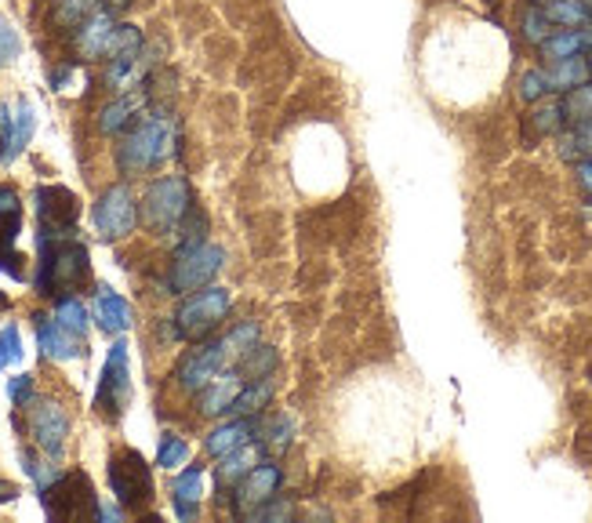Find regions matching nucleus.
I'll return each instance as SVG.
<instances>
[{
	"label": "nucleus",
	"mask_w": 592,
	"mask_h": 523,
	"mask_svg": "<svg viewBox=\"0 0 592 523\" xmlns=\"http://www.w3.org/2000/svg\"><path fill=\"white\" fill-rule=\"evenodd\" d=\"M178 153V116L171 110L142 113V121L124 131V142L116 146V167L121 175L156 172Z\"/></svg>",
	"instance_id": "1"
},
{
	"label": "nucleus",
	"mask_w": 592,
	"mask_h": 523,
	"mask_svg": "<svg viewBox=\"0 0 592 523\" xmlns=\"http://www.w3.org/2000/svg\"><path fill=\"white\" fill-rule=\"evenodd\" d=\"M91 277L88 247L73 237L41 240V269H37V291L48 298H62L65 291H76Z\"/></svg>",
	"instance_id": "2"
},
{
	"label": "nucleus",
	"mask_w": 592,
	"mask_h": 523,
	"mask_svg": "<svg viewBox=\"0 0 592 523\" xmlns=\"http://www.w3.org/2000/svg\"><path fill=\"white\" fill-rule=\"evenodd\" d=\"M229 309H233V295L226 287L207 284L201 291H190L175 309V335L186 338V342H204L229 317Z\"/></svg>",
	"instance_id": "3"
},
{
	"label": "nucleus",
	"mask_w": 592,
	"mask_h": 523,
	"mask_svg": "<svg viewBox=\"0 0 592 523\" xmlns=\"http://www.w3.org/2000/svg\"><path fill=\"white\" fill-rule=\"evenodd\" d=\"M222 266H226V252H222L218 244H178L175 247V258H171V269H167V287L171 295H190V291H201V287L212 284Z\"/></svg>",
	"instance_id": "4"
},
{
	"label": "nucleus",
	"mask_w": 592,
	"mask_h": 523,
	"mask_svg": "<svg viewBox=\"0 0 592 523\" xmlns=\"http://www.w3.org/2000/svg\"><path fill=\"white\" fill-rule=\"evenodd\" d=\"M193 207V189L182 175H161L142 196V222L153 233H175Z\"/></svg>",
	"instance_id": "5"
},
{
	"label": "nucleus",
	"mask_w": 592,
	"mask_h": 523,
	"mask_svg": "<svg viewBox=\"0 0 592 523\" xmlns=\"http://www.w3.org/2000/svg\"><path fill=\"white\" fill-rule=\"evenodd\" d=\"M131 400V363H127V342L116 338L106 352V363H102V378L95 389V411L106 418V422H116L127 411Z\"/></svg>",
	"instance_id": "6"
},
{
	"label": "nucleus",
	"mask_w": 592,
	"mask_h": 523,
	"mask_svg": "<svg viewBox=\"0 0 592 523\" xmlns=\"http://www.w3.org/2000/svg\"><path fill=\"white\" fill-rule=\"evenodd\" d=\"M110 491L127 509H142L153 499V465L139 451H121L110 458Z\"/></svg>",
	"instance_id": "7"
},
{
	"label": "nucleus",
	"mask_w": 592,
	"mask_h": 523,
	"mask_svg": "<svg viewBox=\"0 0 592 523\" xmlns=\"http://www.w3.org/2000/svg\"><path fill=\"white\" fill-rule=\"evenodd\" d=\"M139 215H142V201L131 193V186H124V182H116V186L102 193L95 201V212H91V218H95V233L102 240L127 237V233L135 229Z\"/></svg>",
	"instance_id": "8"
},
{
	"label": "nucleus",
	"mask_w": 592,
	"mask_h": 523,
	"mask_svg": "<svg viewBox=\"0 0 592 523\" xmlns=\"http://www.w3.org/2000/svg\"><path fill=\"white\" fill-rule=\"evenodd\" d=\"M37 218H41V233L37 240H62L76 233V218H81V201L65 186H41L37 189Z\"/></svg>",
	"instance_id": "9"
},
{
	"label": "nucleus",
	"mask_w": 592,
	"mask_h": 523,
	"mask_svg": "<svg viewBox=\"0 0 592 523\" xmlns=\"http://www.w3.org/2000/svg\"><path fill=\"white\" fill-rule=\"evenodd\" d=\"M233 360H236L233 349L226 342V335H222V338H215V342H204L201 349H193L190 357L178 363L175 378L186 392H201L212 378H218L222 371H226Z\"/></svg>",
	"instance_id": "10"
},
{
	"label": "nucleus",
	"mask_w": 592,
	"mask_h": 523,
	"mask_svg": "<svg viewBox=\"0 0 592 523\" xmlns=\"http://www.w3.org/2000/svg\"><path fill=\"white\" fill-rule=\"evenodd\" d=\"M88 476L81 473H73V476H59L55 483H48V488L41 491V505H44V513L48 516H55V520H65V516H99V502H95V494H91V488H84L81 494H76V488H81Z\"/></svg>",
	"instance_id": "11"
},
{
	"label": "nucleus",
	"mask_w": 592,
	"mask_h": 523,
	"mask_svg": "<svg viewBox=\"0 0 592 523\" xmlns=\"http://www.w3.org/2000/svg\"><path fill=\"white\" fill-rule=\"evenodd\" d=\"M37 131V110L30 99H16L0 106V164H11L30 146Z\"/></svg>",
	"instance_id": "12"
},
{
	"label": "nucleus",
	"mask_w": 592,
	"mask_h": 523,
	"mask_svg": "<svg viewBox=\"0 0 592 523\" xmlns=\"http://www.w3.org/2000/svg\"><path fill=\"white\" fill-rule=\"evenodd\" d=\"M280 483H284L280 465H276V462H258L252 473H247L233 488V513L236 516L258 513V509L266 505L269 499H276V494H280Z\"/></svg>",
	"instance_id": "13"
},
{
	"label": "nucleus",
	"mask_w": 592,
	"mask_h": 523,
	"mask_svg": "<svg viewBox=\"0 0 592 523\" xmlns=\"http://www.w3.org/2000/svg\"><path fill=\"white\" fill-rule=\"evenodd\" d=\"M30 437L44 454L59 458L65 451V437H70V414L62 411L55 400H33L30 408Z\"/></svg>",
	"instance_id": "14"
},
{
	"label": "nucleus",
	"mask_w": 592,
	"mask_h": 523,
	"mask_svg": "<svg viewBox=\"0 0 592 523\" xmlns=\"http://www.w3.org/2000/svg\"><path fill=\"white\" fill-rule=\"evenodd\" d=\"M19 226H22V204H19V193L11 189V186H0V269H4L8 277L25 280L22 255L16 252Z\"/></svg>",
	"instance_id": "15"
},
{
	"label": "nucleus",
	"mask_w": 592,
	"mask_h": 523,
	"mask_svg": "<svg viewBox=\"0 0 592 523\" xmlns=\"http://www.w3.org/2000/svg\"><path fill=\"white\" fill-rule=\"evenodd\" d=\"M116 11L110 8H99V11H91V16L76 25V33H73V48H76V55L88 59V62H95V59H106L110 55V48H113V37H116Z\"/></svg>",
	"instance_id": "16"
},
{
	"label": "nucleus",
	"mask_w": 592,
	"mask_h": 523,
	"mask_svg": "<svg viewBox=\"0 0 592 523\" xmlns=\"http://www.w3.org/2000/svg\"><path fill=\"white\" fill-rule=\"evenodd\" d=\"M150 99H153L150 84H139L131 91H116V99L110 102V106H102V113H99V131L102 135H121V131H131L142 121Z\"/></svg>",
	"instance_id": "17"
},
{
	"label": "nucleus",
	"mask_w": 592,
	"mask_h": 523,
	"mask_svg": "<svg viewBox=\"0 0 592 523\" xmlns=\"http://www.w3.org/2000/svg\"><path fill=\"white\" fill-rule=\"evenodd\" d=\"M244 371L241 368H226L218 378H212L201 392H196V411L207 414V418H218V414H229L236 397H241L244 389Z\"/></svg>",
	"instance_id": "18"
},
{
	"label": "nucleus",
	"mask_w": 592,
	"mask_h": 523,
	"mask_svg": "<svg viewBox=\"0 0 592 523\" xmlns=\"http://www.w3.org/2000/svg\"><path fill=\"white\" fill-rule=\"evenodd\" d=\"M37 346H41L44 360H59V363L84 352L81 338H76L73 331H65L55 317H37Z\"/></svg>",
	"instance_id": "19"
},
{
	"label": "nucleus",
	"mask_w": 592,
	"mask_h": 523,
	"mask_svg": "<svg viewBox=\"0 0 592 523\" xmlns=\"http://www.w3.org/2000/svg\"><path fill=\"white\" fill-rule=\"evenodd\" d=\"M255 425H258V414H255V418L236 414L233 422L218 425V429H212V433H207L204 451L215 454V458H222V454H229V451H236V448H244V443L255 437Z\"/></svg>",
	"instance_id": "20"
},
{
	"label": "nucleus",
	"mask_w": 592,
	"mask_h": 523,
	"mask_svg": "<svg viewBox=\"0 0 592 523\" xmlns=\"http://www.w3.org/2000/svg\"><path fill=\"white\" fill-rule=\"evenodd\" d=\"M204 494V469L201 465H186V473H178L171 483V502H175V516L178 520H193L196 505H201Z\"/></svg>",
	"instance_id": "21"
},
{
	"label": "nucleus",
	"mask_w": 592,
	"mask_h": 523,
	"mask_svg": "<svg viewBox=\"0 0 592 523\" xmlns=\"http://www.w3.org/2000/svg\"><path fill=\"white\" fill-rule=\"evenodd\" d=\"M95 324H99L106 335H124L127 327H131V306H127V298L116 295L113 287H99V295H95Z\"/></svg>",
	"instance_id": "22"
},
{
	"label": "nucleus",
	"mask_w": 592,
	"mask_h": 523,
	"mask_svg": "<svg viewBox=\"0 0 592 523\" xmlns=\"http://www.w3.org/2000/svg\"><path fill=\"white\" fill-rule=\"evenodd\" d=\"M538 51H542V59H549V62L585 55V51H592V25H578V30L552 33V37H545L542 44H538Z\"/></svg>",
	"instance_id": "23"
},
{
	"label": "nucleus",
	"mask_w": 592,
	"mask_h": 523,
	"mask_svg": "<svg viewBox=\"0 0 592 523\" xmlns=\"http://www.w3.org/2000/svg\"><path fill=\"white\" fill-rule=\"evenodd\" d=\"M258 454H262L258 440H255V443L247 440L244 448L222 454V458H218V488H236V483H241V480L258 465Z\"/></svg>",
	"instance_id": "24"
},
{
	"label": "nucleus",
	"mask_w": 592,
	"mask_h": 523,
	"mask_svg": "<svg viewBox=\"0 0 592 523\" xmlns=\"http://www.w3.org/2000/svg\"><path fill=\"white\" fill-rule=\"evenodd\" d=\"M273 392H276L273 375H266V378H247L244 389H241V397H236V403H233V411H229V414H247V418L262 414V408H266V403L273 400Z\"/></svg>",
	"instance_id": "25"
},
{
	"label": "nucleus",
	"mask_w": 592,
	"mask_h": 523,
	"mask_svg": "<svg viewBox=\"0 0 592 523\" xmlns=\"http://www.w3.org/2000/svg\"><path fill=\"white\" fill-rule=\"evenodd\" d=\"M545 76H549V88H552V91H571V88H578V84H585L589 76H592V70H589V59L574 55V59L549 62Z\"/></svg>",
	"instance_id": "26"
},
{
	"label": "nucleus",
	"mask_w": 592,
	"mask_h": 523,
	"mask_svg": "<svg viewBox=\"0 0 592 523\" xmlns=\"http://www.w3.org/2000/svg\"><path fill=\"white\" fill-rule=\"evenodd\" d=\"M545 16L560 30H578V25H592V4L585 0H545Z\"/></svg>",
	"instance_id": "27"
},
{
	"label": "nucleus",
	"mask_w": 592,
	"mask_h": 523,
	"mask_svg": "<svg viewBox=\"0 0 592 523\" xmlns=\"http://www.w3.org/2000/svg\"><path fill=\"white\" fill-rule=\"evenodd\" d=\"M255 437H258V448L269 451V454H284L292 448V437H295V425L287 414H273L269 422H258L255 425Z\"/></svg>",
	"instance_id": "28"
},
{
	"label": "nucleus",
	"mask_w": 592,
	"mask_h": 523,
	"mask_svg": "<svg viewBox=\"0 0 592 523\" xmlns=\"http://www.w3.org/2000/svg\"><path fill=\"white\" fill-rule=\"evenodd\" d=\"M102 0H55V8H51V22L62 25V30H76L91 11H99Z\"/></svg>",
	"instance_id": "29"
},
{
	"label": "nucleus",
	"mask_w": 592,
	"mask_h": 523,
	"mask_svg": "<svg viewBox=\"0 0 592 523\" xmlns=\"http://www.w3.org/2000/svg\"><path fill=\"white\" fill-rule=\"evenodd\" d=\"M241 371H244V378H266V375H273L276 371V363H280V357H276V349L273 346H262V342H255L252 349L244 352L241 360Z\"/></svg>",
	"instance_id": "30"
},
{
	"label": "nucleus",
	"mask_w": 592,
	"mask_h": 523,
	"mask_svg": "<svg viewBox=\"0 0 592 523\" xmlns=\"http://www.w3.org/2000/svg\"><path fill=\"white\" fill-rule=\"evenodd\" d=\"M563 121H568L571 127L592 121V81L568 91V99H563Z\"/></svg>",
	"instance_id": "31"
},
{
	"label": "nucleus",
	"mask_w": 592,
	"mask_h": 523,
	"mask_svg": "<svg viewBox=\"0 0 592 523\" xmlns=\"http://www.w3.org/2000/svg\"><path fill=\"white\" fill-rule=\"evenodd\" d=\"M55 320L65 327V331H73L76 338L88 335V309L76 295H62L59 306H55Z\"/></svg>",
	"instance_id": "32"
},
{
	"label": "nucleus",
	"mask_w": 592,
	"mask_h": 523,
	"mask_svg": "<svg viewBox=\"0 0 592 523\" xmlns=\"http://www.w3.org/2000/svg\"><path fill=\"white\" fill-rule=\"evenodd\" d=\"M528 127L534 135H557V131H563L568 127V121H563V102H545V106H538L528 116Z\"/></svg>",
	"instance_id": "33"
},
{
	"label": "nucleus",
	"mask_w": 592,
	"mask_h": 523,
	"mask_svg": "<svg viewBox=\"0 0 592 523\" xmlns=\"http://www.w3.org/2000/svg\"><path fill=\"white\" fill-rule=\"evenodd\" d=\"M520 30H523V41H531V44H542L545 37H552V22L545 16V8L542 4H531L528 11H523Z\"/></svg>",
	"instance_id": "34"
},
{
	"label": "nucleus",
	"mask_w": 592,
	"mask_h": 523,
	"mask_svg": "<svg viewBox=\"0 0 592 523\" xmlns=\"http://www.w3.org/2000/svg\"><path fill=\"white\" fill-rule=\"evenodd\" d=\"M186 458H190V443L182 437H175V433H164L161 448H156V465H161V469H178V465H186Z\"/></svg>",
	"instance_id": "35"
},
{
	"label": "nucleus",
	"mask_w": 592,
	"mask_h": 523,
	"mask_svg": "<svg viewBox=\"0 0 592 523\" xmlns=\"http://www.w3.org/2000/svg\"><path fill=\"white\" fill-rule=\"evenodd\" d=\"M22 360V335L16 324H8L4 331H0V371L16 368Z\"/></svg>",
	"instance_id": "36"
},
{
	"label": "nucleus",
	"mask_w": 592,
	"mask_h": 523,
	"mask_svg": "<svg viewBox=\"0 0 592 523\" xmlns=\"http://www.w3.org/2000/svg\"><path fill=\"white\" fill-rule=\"evenodd\" d=\"M22 469L37 480V491H44L48 483H55V480L62 476L55 465H51V462H41V458H37L33 451H22Z\"/></svg>",
	"instance_id": "37"
},
{
	"label": "nucleus",
	"mask_w": 592,
	"mask_h": 523,
	"mask_svg": "<svg viewBox=\"0 0 592 523\" xmlns=\"http://www.w3.org/2000/svg\"><path fill=\"white\" fill-rule=\"evenodd\" d=\"M226 342L233 349V357L241 360L247 349H252L258 342V324L255 320H244V324H236L233 331H226Z\"/></svg>",
	"instance_id": "38"
},
{
	"label": "nucleus",
	"mask_w": 592,
	"mask_h": 523,
	"mask_svg": "<svg viewBox=\"0 0 592 523\" xmlns=\"http://www.w3.org/2000/svg\"><path fill=\"white\" fill-rule=\"evenodd\" d=\"M549 76H545V70H528L520 76V99L523 102H542L545 95H549Z\"/></svg>",
	"instance_id": "39"
},
{
	"label": "nucleus",
	"mask_w": 592,
	"mask_h": 523,
	"mask_svg": "<svg viewBox=\"0 0 592 523\" xmlns=\"http://www.w3.org/2000/svg\"><path fill=\"white\" fill-rule=\"evenodd\" d=\"M19 51H22V37H19V30H16V25H11L4 16H0V65L16 62V59H19Z\"/></svg>",
	"instance_id": "40"
},
{
	"label": "nucleus",
	"mask_w": 592,
	"mask_h": 523,
	"mask_svg": "<svg viewBox=\"0 0 592 523\" xmlns=\"http://www.w3.org/2000/svg\"><path fill=\"white\" fill-rule=\"evenodd\" d=\"M287 516H295V505L287 499H280V494L269 499L266 505L258 509V513H252V520H287Z\"/></svg>",
	"instance_id": "41"
},
{
	"label": "nucleus",
	"mask_w": 592,
	"mask_h": 523,
	"mask_svg": "<svg viewBox=\"0 0 592 523\" xmlns=\"http://www.w3.org/2000/svg\"><path fill=\"white\" fill-rule=\"evenodd\" d=\"M30 392H33V375H16L8 382V397L16 408H22V403H30Z\"/></svg>",
	"instance_id": "42"
},
{
	"label": "nucleus",
	"mask_w": 592,
	"mask_h": 523,
	"mask_svg": "<svg viewBox=\"0 0 592 523\" xmlns=\"http://www.w3.org/2000/svg\"><path fill=\"white\" fill-rule=\"evenodd\" d=\"M73 73H76V65H70V62L59 65V70H51V88L65 91V88H70V81H73Z\"/></svg>",
	"instance_id": "43"
},
{
	"label": "nucleus",
	"mask_w": 592,
	"mask_h": 523,
	"mask_svg": "<svg viewBox=\"0 0 592 523\" xmlns=\"http://www.w3.org/2000/svg\"><path fill=\"white\" fill-rule=\"evenodd\" d=\"M571 131H574V139H578V150H582V156H592V121L578 124V127H571Z\"/></svg>",
	"instance_id": "44"
},
{
	"label": "nucleus",
	"mask_w": 592,
	"mask_h": 523,
	"mask_svg": "<svg viewBox=\"0 0 592 523\" xmlns=\"http://www.w3.org/2000/svg\"><path fill=\"white\" fill-rule=\"evenodd\" d=\"M578 186H582V189L592 196V156H589V161L578 164Z\"/></svg>",
	"instance_id": "45"
},
{
	"label": "nucleus",
	"mask_w": 592,
	"mask_h": 523,
	"mask_svg": "<svg viewBox=\"0 0 592 523\" xmlns=\"http://www.w3.org/2000/svg\"><path fill=\"white\" fill-rule=\"evenodd\" d=\"M16 499H19V488H16V483L0 480V505H8V502H16Z\"/></svg>",
	"instance_id": "46"
},
{
	"label": "nucleus",
	"mask_w": 592,
	"mask_h": 523,
	"mask_svg": "<svg viewBox=\"0 0 592 523\" xmlns=\"http://www.w3.org/2000/svg\"><path fill=\"white\" fill-rule=\"evenodd\" d=\"M127 4H131V0H106V8H110V11H124Z\"/></svg>",
	"instance_id": "47"
},
{
	"label": "nucleus",
	"mask_w": 592,
	"mask_h": 523,
	"mask_svg": "<svg viewBox=\"0 0 592 523\" xmlns=\"http://www.w3.org/2000/svg\"><path fill=\"white\" fill-rule=\"evenodd\" d=\"M4 306H8V298H4V295H0V309H4Z\"/></svg>",
	"instance_id": "48"
},
{
	"label": "nucleus",
	"mask_w": 592,
	"mask_h": 523,
	"mask_svg": "<svg viewBox=\"0 0 592 523\" xmlns=\"http://www.w3.org/2000/svg\"><path fill=\"white\" fill-rule=\"evenodd\" d=\"M589 70H592V59H589Z\"/></svg>",
	"instance_id": "49"
}]
</instances>
